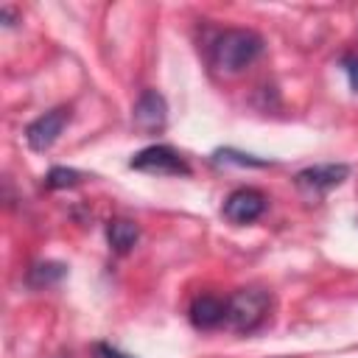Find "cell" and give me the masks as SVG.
Here are the masks:
<instances>
[{
	"instance_id": "obj_4",
	"label": "cell",
	"mask_w": 358,
	"mask_h": 358,
	"mask_svg": "<svg viewBox=\"0 0 358 358\" xmlns=\"http://www.w3.org/2000/svg\"><path fill=\"white\" fill-rule=\"evenodd\" d=\"M266 207H268V199H266L263 190H257V187H238V190H232L224 199L221 213H224V218L229 224L243 227V224L257 221L266 213Z\"/></svg>"
},
{
	"instance_id": "obj_9",
	"label": "cell",
	"mask_w": 358,
	"mask_h": 358,
	"mask_svg": "<svg viewBox=\"0 0 358 358\" xmlns=\"http://www.w3.org/2000/svg\"><path fill=\"white\" fill-rule=\"evenodd\" d=\"M106 241L112 246V252L117 255H129L134 249V243L140 241V227L129 218H112L106 224Z\"/></svg>"
},
{
	"instance_id": "obj_15",
	"label": "cell",
	"mask_w": 358,
	"mask_h": 358,
	"mask_svg": "<svg viewBox=\"0 0 358 358\" xmlns=\"http://www.w3.org/2000/svg\"><path fill=\"white\" fill-rule=\"evenodd\" d=\"M0 20H3V25H6V28H11V25H17V14H14V8H8V6H3V8H0Z\"/></svg>"
},
{
	"instance_id": "obj_8",
	"label": "cell",
	"mask_w": 358,
	"mask_h": 358,
	"mask_svg": "<svg viewBox=\"0 0 358 358\" xmlns=\"http://www.w3.org/2000/svg\"><path fill=\"white\" fill-rule=\"evenodd\" d=\"M187 313H190L193 327H199V330L218 327V324H224V319H227V299H218V296H213V294L196 296Z\"/></svg>"
},
{
	"instance_id": "obj_6",
	"label": "cell",
	"mask_w": 358,
	"mask_h": 358,
	"mask_svg": "<svg viewBox=\"0 0 358 358\" xmlns=\"http://www.w3.org/2000/svg\"><path fill=\"white\" fill-rule=\"evenodd\" d=\"M347 176H350V165H344V162H322V165L302 168V171L294 176V185H296L299 190H305V193L322 196V193L338 187Z\"/></svg>"
},
{
	"instance_id": "obj_12",
	"label": "cell",
	"mask_w": 358,
	"mask_h": 358,
	"mask_svg": "<svg viewBox=\"0 0 358 358\" xmlns=\"http://www.w3.org/2000/svg\"><path fill=\"white\" fill-rule=\"evenodd\" d=\"M215 162H224V165H249V168H266L271 165L268 159H257L252 154H243V151H235V148H218L213 154Z\"/></svg>"
},
{
	"instance_id": "obj_1",
	"label": "cell",
	"mask_w": 358,
	"mask_h": 358,
	"mask_svg": "<svg viewBox=\"0 0 358 358\" xmlns=\"http://www.w3.org/2000/svg\"><path fill=\"white\" fill-rule=\"evenodd\" d=\"M263 53V36L249 28H227L210 42V62L221 73H241Z\"/></svg>"
},
{
	"instance_id": "obj_10",
	"label": "cell",
	"mask_w": 358,
	"mask_h": 358,
	"mask_svg": "<svg viewBox=\"0 0 358 358\" xmlns=\"http://www.w3.org/2000/svg\"><path fill=\"white\" fill-rule=\"evenodd\" d=\"M67 274V266L59 263V260H45V263H34L25 274L28 285L31 288H48V285H56L62 277Z\"/></svg>"
},
{
	"instance_id": "obj_7",
	"label": "cell",
	"mask_w": 358,
	"mask_h": 358,
	"mask_svg": "<svg viewBox=\"0 0 358 358\" xmlns=\"http://www.w3.org/2000/svg\"><path fill=\"white\" fill-rule=\"evenodd\" d=\"M131 117L140 129L145 131H159L168 123V101L162 98V92L157 90H143V95L137 98Z\"/></svg>"
},
{
	"instance_id": "obj_2",
	"label": "cell",
	"mask_w": 358,
	"mask_h": 358,
	"mask_svg": "<svg viewBox=\"0 0 358 358\" xmlns=\"http://www.w3.org/2000/svg\"><path fill=\"white\" fill-rule=\"evenodd\" d=\"M271 310V294L263 288H241L227 299V319L224 324L235 333L257 330Z\"/></svg>"
},
{
	"instance_id": "obj_13",
	"label": "cell",
	"mask_w": 358,
	"mask_h": 358,
	"mask_svg": "<svg viewBox=\"0 0 358 358\" xmlns=\"http://www.w3.org/2000/svg\"><path fill=\"white\" fill-rule=\"evenodd\" d=\"M341 70L347 73V81H350V90L358 92V53H347L341 59Z\"/></svg>"
},
{
	"instance_id": "obj_16",
	"label": "cell",
	"mask_w": 358,
	"mask_h": 358,
	"mask_svg": "<svg viewBox=\"0 0 358 358\" xmlns=\"http://www.w3.org/2000/svg\"><path fill=\"white\" fill-rule=\"evenodd\" d=\"M59 358H70V355H59Z\"/></svg>"
},
{
	"instance_id": "obj_3",
	"label": "cell",
	"mask_w": 358,
	"mask_h": 358,
	"mask_svg": "<svg viewBox=\"0 0 358 358\" xmlns=\"http://www.w3.org/2000/svg\"><path fill=\"white\" fill-rule=\"evenodd\" d=\"M129 168L143 171V173H157V176H190L187 159L165 143H154V145L140 148L129 159Z\"/></svg>"
},
{
	"instance_id": "obj_5",
	"label": "cell",
	"mask_w": 358,
	"mask_h": 358,
	"mask_svg": "<svg viewBox=\"0 0 358 358\" xmlns=\"http://www.w3.org/2000/svg\"><path fill=\"white\" fill-rule=\"evenodd\" d=\"M67 120H70V109L67 106H56V109L39 115L36 120H31L25 126V143H28V148L31 151H39V154L48 151L59 140V134L64 131Z\"/></svg>"
},
{
	"instance_id": "obj_14",
	"label": "cell",
	"mask_w": 358,
	"mask_h": 358,
	"mask_svg": "<svg viewBox=\"0 0 358 358\" xmlns=\"http://www.w3.org/2000/svg\"><path fill=\"white\" fill-rule=\"evenodd\" d=\"M95 355L98 358H134V355H126V352H120L117 347H112V344H95Z\"/></svg>"
},
{
	"instance_id": "obj_11",
	"label": "cell",
	"mask_w": 358,
	"mask_h": 358,
	"mask_svg": "<svg viewBox=\"0 0 358 358\" xmlns=\"http://www.w3.org/2000/svg\"><path fill=\"white\" fill-rule=\"evenodd\" d=\"M81 179H84V173H81V171H76V168H64V165H56V168H50V171L45 173V187H50V190L76 187Z\"/></svg>"
}]
</instances>
